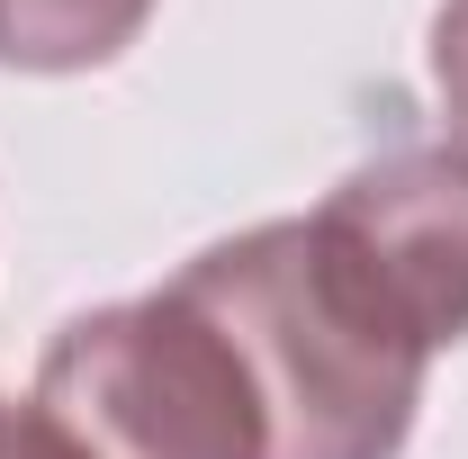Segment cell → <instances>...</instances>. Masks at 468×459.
I'll use <instances>...</instances> for the list:
<instances>
[{
	"label": "cell",
	"instance_id": "1",
	"mask_svg": "<svg viewBox=\"0 0 468 459\" xmlns=\"http://www.w3.org/2000/svg\"><path fill=\"white\" fill-rule=\"evenodd\" d=\"M180 288L226 334L271 459H397L432 351L343 262L315 217H271L207 243Z\"/></svg>",
	"mask_w": 468,
	"mask_h": 459
},
{
	"label": "cell",
	"instance_id": "2",
	"mask_svg": "<svg viewBox=\"0 0 468 459\" xmlns=\"http://www.w3.org/2000/svg\"><path fill=\"white\" fill-rule=\"evenodd\" d=\"M37 414L81 459H271L226 334L180 280L72 315L37 360Z\"/></svg>",
	"mask_w": 468,
	"mask_h": 459
},
{
	"label": "cell",
	"instance_id": "3",
	"mask_svg": "<svg viewBox=\"0 0 468 459\" xmlns=\"http://www.w3.org/2000/svg\"><path fill=\"white\" fill-rule=\"evenodd\" d=\"M343 262L414 325V343H468V154L460 144H397L343 172L315 208Z\"/></svg>",
	"mask_w": 468,
	"mask_h": 459
},
{
	"label": "cell",
	"instance_id": "4",
	"mask_svg": "<svg viewBox=\"0 0 468 459\" xmlns=\"http://www.w3.org/2000/svg\"><path fill=\"white\" fill-rule=\"evenodd\" d=\"M154 0H0L9 72H100L144 37Z\"/></svg>",
	"mask_w": 468,
	"mask_h": 459
},
{
	"label": "cell",
	"instance_id": "5",
	"mask_svg": "<svg viewBox=\"0 0 468 459\" xmlns=\"http://www.w3.org/2000/svg\"><path fill=\"white\" fill-rule=\"evenodd\" d=\"M432 91H441V117L468 154V0H441V18H432Z\"/></svg>",
	"mask_w": 468,
	"mask_h": 459
},
{
	"label": "cell",
	"instance_id": "6",
	"mask_svg": "<svg viewBox=\"0 0 468 459\" xmlns=\"http://www.w3.org/2000/svg\"><path fill=\"white\" fill-rule=\"evenodd\" d=\"M0 459H81V451L37 414V397H0Z\"/></svg>",
	"mask_w": 468,
	"mask_h": 459
}]
</instances>
